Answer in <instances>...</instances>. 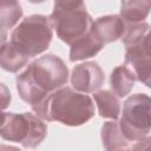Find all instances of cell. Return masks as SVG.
<instances>
[{
	"label": "cell",
	"mask_w": 151,
	"mask_h": 151,
	"mask_svg": "<svg viewBox=\"0 0 151 151\" xmlns=\"http://www.w3.org/2000/svg\"><path fill=\"white\" fill-rule=\"evenodd\" d=\"M68 79L65 63L54 54L40 57L18 76L17 88L20 97L31 106L38 105L48 94L61 88Z\"/></svg>",
	"instance_id": "cell-1"
},
{
	"label": "cell",
	"mask_w": 151,
	"mask_h": 151,
	"mask_svg": "<svg viewBox=\"0 0 151 151\" xmlns=\"http://www.w3.org/2000/svg\"><path fill=\"white\" fill-rule=\"evenodd\" d=\"M32 110L48 122H59L70 126H78L90 120L94 114V105L87 94L61 87L48 94Z\"/></svg>",
	"instance_id": "cell-2"
},
{
	"label": "cell",
	"mask_w": 151,
	"mask_h": 151,
	"mask_svg": "<svg viewBox=\"0 0 151 151\" xmlns=\"http://www.w3.org/2000/svg\"><path fill=\"white\" fill-rule=\"evenodd\" d=\"M57 35L66 44L73 45L91 28L93 21L81 1H57L50 15Z\"/></svg>",
	"instance_id": "cell-3"
},
{
	"label": "cell",
	"mask_w": 151,
	"mask_h": 151,
	"mask_svg": "<svg viewBox=\"0 0 151 151\" xmlns=\"http://www.w3.org/2000/svg\"><path fill=\"white\" fill-rule=\"evenodd\" d=\"M52 40V25L44 15L25 18L11 34L9 44L24 57L31 58L42 53Z\"/></svg>",
	"instance_id": "cell-4"
},
{
	"label": "cell",
	"mask_w": 151,
	"mask_h": 151,
	"mask_svg": "<svg viewBox=\"0 0 151 151\" xmlns=\"http://www.w3.org/2000/svg\"><path fill=\"white\" fill-rule=\"evenodd\" d=\"M47 127L45 123L32 113L4 112L1 116L0 133L4 139L20 143L24 147L34 149L45 138Z\"/></svg>",
	"instance_id": "cell-5"
},
{
	"label": "cell",
	"mask_w": 151,
	"mask_h": 151,
	"mask_svg": "<svg viewBox=\"0 0 151 151\" xmlns=\"http://www.w3.org/2000/svg\"><path fill=\"white\" fill-rule=\"evenodd\" d=\"M119 127L129 142L145 138L151 130V98L144 93L129 97L124 103Z\"/></svg>",
	"instance_id": "cell-6"
},
{
	"label": "cell",
	"mask_w": 151,
	"mask_h": 151,
	"mask_svg": "<svg viewBox=\"0 0 151 151\" xmlns=\"http://www.w3.org/2000/svg\"><path fill=\"white\" fill-rule=\"evenodd\" d=\"M125 65L137 80L151 87V29L140 42L126 47Z\"/></svg>",
	"instance_id": "cell-7"
},
{
	"label": "cell",
	"mask_w": 151,
	"mask_h": 151,
	"mask_svg": "<svg viewBox=\"0 0 151 151\" xmlns=\"http://www.w3.org/2000/svg\"><path fill=\"white\" fill-rule=\"evenodd\" d=\"M71 83L77 91L93 92L103 85L104 73L97 63H84L73 68Z\"/></svg>",
	"instance_id": "cell-8"
},
{
	"label": "cell",
	"mask_w": 151,
	"mask_h": 151,
	"mask_svg": "<svg viewBox=\"0 0 151 151\" xmlns=\"http://www.w3.org/2000/svg\"><path fill=\"white\" fill-rule=\"evenodd\" d=\"M91 31L105 45L119 38L122 39L125 31V24L124 20L118 15L101 17L98 18L96 21H93L91 26Z\"/></svg>",
	"instance_id": "cell-9"
},
{
	"label": "cell",
	"mask_w": 151,
	"mask_h": 151,
	"mask_svg": "<svg viewBox=\"0 0 151 151\" xmlns=\"http://www.w3.org/2000/svg\"><path fill=\"white\" fill-rule=\"evenodd\" d=\"M103 47L104 44L97 38V35L90 28V31L83 38H80L73 45H71L70 59L72 61H76V60L91 58L96 55Z\"/></svg>",
	"instance_id": "cell-10"
},
{
	"label": "cell",
	"mask_w": 151,
	"mask_h": 151,
	"mask_svg": "<svg viewBox=\"0 0 151 151\" xmlns=\"http://www.w3.org/2000/svg\"><path fill=\"white\" fill-rule=\"evenodd\" d=\"M101 140L106 151H123L129 145V140L124 137L117 122H107L103 125Z\"/></svg>",
	"instance_id": "cell-11"
},
{
	"label": "cell",
	"mask_w": 151,
	"mask_h": 151,
	"mask_svg": "<svg viewBox=\"0 0 151 151\" xmlns=\"http://www.w3.org/2000/svg\"><path fill=\"white\" fill-rule=\"evenodd\" d=\"M134 80L136 77L133 72L126 65H122L112 71L110 84L114 94H117L118 97H125L133 87Z\"/></svg>",
	"instance_id": "cell-12"
},
{
	"label": "cell",
	"mask_w": 151,
	"mask_h": 151,
	"mask_svg": "<svg viewBox=\"0 0 151 151\" xmlns=\"http://www.w3.org/2000/svg\"><path fill=\"white\" fill-rule=\"evenodd\" d=\"M93 98L98 105V111L104 118L117 119L120 113V105L114 93L110 91H98L93 94Z\"/></svg>",
	"instance_id": "cell-13"
},
{
	"label": "cell",
	"mask_w": 151,
	"mask_h": 151,
	"mask_svg": "<svg viewBox=\"0 0 151 151\" xmlns=\"http://www.w3.org/2000/svg\"><path fill=\"white\" fill-rule=\"evenodd\" d=\"M151 9V1H123L120 18L130 24L144 20Z\"/></svg>",
	"instance_id": "cell-14"
},
{
	"label": "cell",
	"mask_w": 151,
	"mask_h": 151,
	"mask_svg": "<svg viewBox=\"0 0 151 151\" xmlns=\"http://www.w3.org/2000/svg\"><path fill=\"white\" fill-rule=\"evenodd\" d=\"M0 14H1V35L2 44H5L6 32L12 28L17 21L21 18L22 11L17 1H0Z\"/></svg>",
	"instance_id": "cell-15"
},
{
	"label": "cell",
	"mask_w": 151,
	"mask_h": 151,
	"mask_svg": "<svg viewBox=\"0 0 151 151\" xmlns=\"http://www.w3.org/2000/svg\"><path fill=\"white\" fill-rule=\"evenodd\" d=\"M0 57H1L0 58L1 67L9 72H17L28 61V58H26L21 53H19L9 44V41L7 44H2Z\"/></svg>",
	"instance_id": "cell-16"
},
{
	"label": "cell",
	"mask_w": 151,
	"mask_h": 151,
	"mask_svg": "<svg viewBox=\"0 0 151 151\" xmlns=\"http://www.w3.org/2000/svg\"><path fill=\"white\" fill-rule=\"evenodd\" d=\"M151 29V26L146 22H134V24H127L125 26L124 34L122 37V41L126 47L137 45L140 42L144 37L147 34V32Z\"/></svg>",
	"instance_id": "cell-17"
},
{
	"label": "cell",
	"mask_w": 151,
	"mask_h": 151,
	"mask_svg": "<svg viewBox=\"0 0 151 151\" xmlns=\"http://www.w3.org/2000/svg\"><path fill=\"white\" fill-rule=\"evenodd\" d=\"M132 151H151V137H145L133 146Z\"/></svg>",
	"instance_id": "cell-18"
},
{
	"label": "cell",
	"mask_w": 151,
	"mask_h": 151,
	"mask_svg": "<svg viewBox=\"0 0 151 151\" xmlns=\"http://www.w3.org/2000/svg\"><path fill=\"white\" fill-rule=\"evenodd\" d=\"M1 151H20L18 150L17 147H13V146H7V145H1Z\"/></svg>",
	"instance_id": "cell-19"
},
{
	"label": "cell",
	"mask_w": 151,
	"mask_h": 151,
	"mask_svg": "<svg viewBox=\"0 0 151 151\" xmlns=\"http://www.w3.org/2000/svg\"><path fill=\"white\" fill-rule=\"evenodd\" d=\"M123 151H132L131 149H125V150H123Z\"/></svg>",
	"instance_id": "cell-20"
}]
</instances>
